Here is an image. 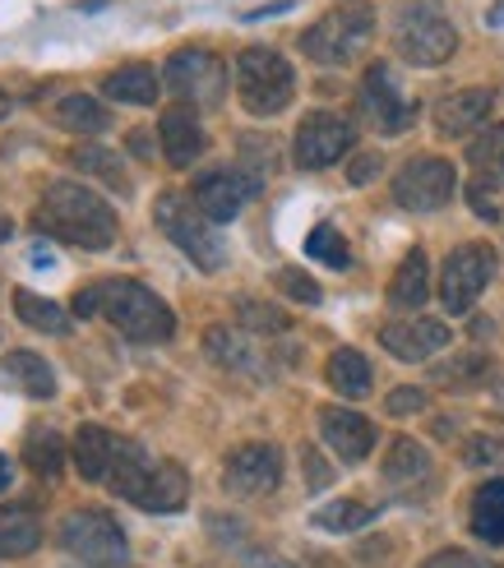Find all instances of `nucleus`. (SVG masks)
<instances>
[{
  "label": "nucleus",
  "instance_id": "nucleus-1",
  "mask_svg": "<svg viewBox=\"0 0 504 568\" xmlns=\"http://www.w3.org/2000/svg\"><path fill=\"white\" fill-rule=\"evenodd\" d=\"M33 232L98 254V250L117 245L121 217L98 190L79 185V181H51L38 199V209H33Z\"/></svg>",
  "mask_w": 504,
  "mask_h": 568
},
{
  "label": "nucleus",
  "instance_id": "nucleus-2",
  "mask_svg": "<svg viewBox=\"0 0 504 568\" xmlns=\"http://www.w3.org/2000/svg\"><path fill=\"white\" fill-rule=\"evenodd\" d=\"M107 486L125 504L144 508V514H181L185 499H190V476L181 471V463L153 458V453L134 439H117Z\"/></svg>",
  "mask_w": 504,
  "mask_h": 568
},
{
  "label": "nucleus",
  "instance_id": "nucleus-3",
  "mask_svg": "<svg viewBox=\"0 0 504 568\" xmlns=\"http://www.w3.org/2000/svg\"><path fill=\"white\" fill-rule=\"evenodd\" d=\"M375 38V6L371 0H339L329 14H320L301 33V51L315 65H352Z\"/></svg>",
  "mask_w": 504,
  "mask_h": 568
},
{
  "label": "nucleus",
  "instance_id": "nucleus-4",
  "mask_svg": "<svg viewBox=\"0 0 504 568\" xmlns=\"http://www.w3.org/2000/svg\"><path fill=\"white\" fill-rule=\"evenodd\" d=\"M153 222H158V232L172 241L194 268L218 273L222 264H228V241L218 236V222H209L190 194L162 190L158 204H153Z\"/></svg>",
  "mask_w": 504,
  "mask_h": 568
},
{
  "label": "nucleus",
  "instance_id": "nucleus-5",
  "mask_svg": "<svg viewBox=\"0 0 504 568\" xmlns=\"http://www.w3.org/2000/svg\"><path fill=\"white\" fill-rule=\"evenodd\" d=\"M102 315L130 343H167L177 333V315L167 310V301L130 277L102 282Z\"/></svg>",
  "mask_w": 504,
  "mask_h": 568
},
{
  "label": "nucleus",
  "instance_id": "nucleus-6",
  "mask_svg": "<svg viewBox=\"0 0 504 568\" xmlns=\"http://www.w3.org/2000/svg\"><path fill=\"white\" fill-rule=\"evenodd\" d=\"M56 541L83 568H130V541L125 527L107 508H70L56 523Z\"/></svg>",
  "mask_w": 504,
  "mask_h": 568
},
{
  "label": "nucleus",
  "instance_id": "nucleus-7",
  "mask_svg": "<svg viewBox=\"0 0 504 568\" xmlns=\"http://www.w3.org/2000/svg\"><path fill=\"white\" fill-rule=\"evenodd\" d=\"M292 93H296V74L278 51L245 47L236 55V98L250 116H260V121L278 116V111L292 106Z\"/></svg>",
  "mask_w": 504,
  "mask_h": 568
},
{
  "label": "nucleus",
  "instance_id": "nucleus-8",
  "mask_svg": "<svg viewBox=\"0 0 504 568\" xmlns=\"http://www.w3.org/2000/svg\"><path fill=\"white\" fill-rule=\"evenodd\" d=\"M394 47H399V55L407 65L435 70L458 51V28L435 6H407L394 23Z\"/></svg>",
  "mask_w": 504,
  "mask_h": 568
},
{
  "label": "nucleus",
  "instance_id": "nucleus-9",
  "mask_svg": "<svg viewBox=\"0 0 504 568\" xmlns=\"http://www.w3.org/2000/svg\"><path fill=\"white\" fill-rule=\"evenodd\" d=\"M162 89L185 106H218L228 98V65L204 47L172 51V61L162 65Z\"/></svg>",
  "mask_w": 504,
  "mask_h": 568
},
{
  "label": "nucleus",
  "instance_id": "nucleus-10",
  "mask_svg": "<svg viewBox=\"0 0 504 568\" xmlns=\"http://www.w3.org/2000/svg\"><path fill=\"white\" fill-rule=\"evenodd\" d=\"M454 185H458V172L450 158H435V153H416L399 166L394 176V199L399 209L407 213H435L454 199Z\"/></svg>",
  "mask_w": 504,
  "mask_h": 568
},
{
  "label": "nucleus",
  "instance_id": "nucleus-11",
  "mask_svg": "<svg viewBox=\"0 0 504 568\" xmlns=\"http://www.w3.org/2000/svg\"><path fill=\"white\" fill-rule=\"evenodd\" d=\"M495 277V250L491 245H458L440 268V301L450 315H467L477 296L491 287Z\"/></svg>",
  "mask_w": 504,
  "mask_h": 568
},
{
  "label": "nucleus",
  "instance_id": "nucleus-12",
  "mask_svg": "<svg viewBox=\"0 0 504 568\" xmlns=\"http://www.w3.org/2000/svg\"><path fill=\"white\" fill-rule=\"evenodd\" d=\"M356 144V125L347 116H339V111H311L301 125H296V166L301 172H324V166H333L339 158H347Z\"/></svg>",
  "mask_w": 504,
  "mask_h": 568
},
{
  "label": "nucleus",
  "instance_id": "nucleus-13",
  "mask_svg": "<svg viewBox=\"0 0 504 568\" xmlns=\"http://www.w3.org/2000/svg\"><path fill=\"white\" fill-rule=\"evenodd\" d=\"M278 480H283V448L278 444H241L222 463V486L241 499H260L278 490Z\"/></svg>",
  "mask_w": 504,
  "mask_h": 568
},
{
  "label": "nucleus",
  "instance_id": "nucleus-14",
  "mask_svg": "<svg viewBox=\"0 0 504 568\" xmlns=\"http://www.w3.org/2000/svg\"><path fill=\"white\" fill-rule=\"evenodd\" d=\"M264 185L255 181V176H245L241 166H209V172H200L194 176V185H190V199L200 204V213L209 217V222H232L241 209H245V199H255Z\"/></svg>",
  "mask_w": 504,
  "mask_h": 568
},
{
  "label": "nucleus",
  "instance_id": "nucleus-15",
  "mask_svg": "<svg viewBox=\"0 0 504 568\" xmlns=\"http://www.w3.org/2000/svg\"><path fill=\"white\" fill-rule=\"evenodd\" d=\"M361 111H366V121L380 130V134H403L412 121H416V106L412 98H403L394 70H389L384 61H375L366 70V79H361Z\"/></svg>",
  "mask_w": 504,
  "mask_h": 568
},
{
  "label": "nucleus",
  "instance_id": "nucleus-16",
  "mask_svg": "<svg viewBox=\"0 0 504 568\" xmlns=\"http://www.w3.org/2000/svg\"><path fill=\"white\" fill-rule=\"evenodd\" d=\"M380 347L394 356V361H407V365H422L431 361L435 352L450 347V324L440 320H426V315H403V320H389L380 328Z\"/></svg>",
  "mask_w": 504,
  "mask_h": 568
},
{
  "label": "nucleus",
  "instance_id": "nucleus-17",
  "mask_svg": "<svg viewBox=\"0 0 504 568\" xmlns=\"http://www.w3.org/2000/svg\"><path fill=\"white\" fill-rule=\"evenodd\" d=\"M320 435L347 467L366 463L371 448H375V425L352 407H320Z\"/></svg>",
  "mask_w": 504,
  "mask_h": 568
},
{
  "label": "nucleus",
  "instance_id": "nucleus-18",
  "mask_svg": "<svg viewBox=\"0 0 504 568\" xmlns=\"http://www.w3.org/2000/svg\"><path fill=\"white\" fill-rule=\"evenodd\" d=\"M158 144H162V158L172 162V166H190V162L204 158L209 134H204L200 116H194V106L177 102V106L162 111V121H158Z\"/></svg>",
  "mask_w": 504,
  "mask_h": 568
},
{
  "label": "nucleus",
  "instance_id": "nucleus-19",
  "mask_svg": "<svg viewBox=\"0 0 504 568\" xmlns=\"http://www.w3.org/2000/svg\"><path fill=\"white\" fill-rule=\"evenodd\" d=\"M491 111H495V93L491 89H458V93H444L431 116H435L440 139H463L477 125H486Z\"/></svg>",
  "mask_w": 504,
  "mask_h": 568
},
{
  "label": "nucleus",
  "instance_id": "nucleus-20",
  "mask_svg": "<svg viewBox=\"0 0 504 568\" xmlns=\"http://www.w3.org/2000/svg\"><path fill=\"white\" fill-rule=\"evenodd\" d=\"M0 384L23 393V397H38V403L56 397V371L38 352H10L6 361H0Z\"/></svg>",
  "mask_w": 504,
  "mask_h": 568
},
{
  "label": "nucleus",
  "instance_id": "nucleus-21",
  "mask_svg": "<svg viewBox=\"0 0 504 568\" xmlns=\"http://www.w3.org/2000/svg\"><path fill=\"white\" fill-rule=\"evenodd\" d=\"M162 93V74L153 65H121L102 79V98L121 106H153Z\"/></svg>",
  "mask_w": 504,
  "mask_h": 568
},
{
  "label": "nucleus",
  "instance_id": "nucleus-22",
  "mask_svg": "<svg viewBox=\"0 0 504 568\" xmlns=\"http://www.w3.org/2000/svg\"><path fill=\"white\" fill-rule=\"evenodd\" d=\"M426 296H431V260H426V250H407L394 282H389V305L394 310H422Z\"/></svg>",
  "mask_w": 504,
  "mask_h": 568
},
{
  "label": "nucleus",
  "instance_id": "nucleus-23",
  "mask_svg": "<svg viewBox=\"0 0 504 568\" xmlns=\"http://www.w3.org/2000/svg\"><path fill=\"white\" fill-rule=\"evenodd\" d=\"M111 453H117V435H107L102 425H79V435L70 444V463L79 467L83 480H107Z\"/></svg>",
  "mask_w": 504,
  "mask_h": 568
},
{
  "label": "nucleus",
  "instance_id": "nucleus-24",
  "mask_svg": "<svg viewBox=\"0 0 504 568\" xmlns=\"http://www.w3.org/2000/svg\"><path fill=\"white\" fill-rule=\"evenodd\" d=\"M491 371H495L491 352H482V347H458L450 361H440L435 371H431V384H440V388H477V384L491 379Z\"/></svg>",
  "mask_w": 504,
  "mask_h": 568
},
{
  "label": "nucleus",
  "instance_id": "nucleus-25",
  "mask_svg": "<svg viewBox=\"0 0 504 568\" xmlns=\"http://www.w3.org/2000/svg\"><path fill=\"white\" fill-rule=\"evenodd\" d=\"M467 527H472V536H477V541H486V546H504V476L486 480V486L472 495Z\"/></svg>",
  "mask_w": 504,
  "mask_h": 568
},
{
  "label": "nucleus",
  "instance_id": "nucleus-26",
  "mask_svg": "<svg viewBox=\"0 0 504 568\" xmlns=\"http://www.w3.org/2000/svg\"><path fill=\"white\" fill-rule=\"evenodd\" d=\"M42 546V523L28 508H0V559H23Z\"/></svg>",
  "mask_w": 504,
  "mask_h": 568
},
{
  "label": "nucleus",
  "instance_id": "nucleus-27",
  "mask_svg": "<svg viewBox=\"0 0 504 568\" xmlns=\"http://www.w3.org/2000/svg\"><path fill=\"white\" fill-rule=\"evenodd\" d=\"M324 379L339 397H366L371 393V361L352 347H339L324 365Z\"/></svg>",
  "mask_w": 504,
  "mask_h": 568
},
{
  "label": "nucleus",
  "instance_id": "nucleus-28",
  "mask_svg": "<svg viewBox=\"0 0 504 568\" xmlns=\"http://www.w3.org/2000/svg\"><path fill=\"white\" fill-rule=\"evenodd\" d=\"M65 458H70V448H65L61 435L51 430V425H33V430L23 435V463H28V471H38V476H61Z\"/></svg>",
  "mask_w": 504,
  "mask_h": 568
},
{
  "label": "nucleus",
  "instance_id": "nucleus-29",
  "mask_svg": "<svg viewBox=\"0 0 504 568\" xmlns=\"http://www.w3.org/2000/svg\"><path fill=\"white\" fill-rule=\"evenodd\" d=\"M426 476H431V453L422 444L407 439V435H399L394 444H389V458H384L389 486H412V480H426Z\"/></svg>",
  "mask_w": 504,
  "mask_h": 568
},
{
  "label": "nucleus",
  "instance_id": "nucleus-30",
  "mask_svg": "<svg viewBox=\"0 0 504 568\" xmlns=\"http://www.w3.org/2000/svg\"><path fill=\"white\" fill-rule=\"evenodd\" d=\"M51 116H56V125L70 130V134H102V130L111 125L107 106H102L98 98H89V93H70V98H61Z\"/></svg>",
  "mask_w": 504,
  "mask_h": 568
},
{
  "label": "nucleus",
  "instance_id": "nucleus-31",
  "mask_svg": "<svg viewBox=\"0 0 504 568\" xmlns=\"http://www.w3.org/2000/svg\"><path fill=\"white\" fill-rule=\"evenodd\" d=\"M14 315H19L23 328H33V333H65L70 328V310H61L51 296H38L28 287L14 292Z\"/></svg>",
  "mask_w": 504,
  "mask_h": 568
},
{
  "label": "nucleus",
  "instance_id": "nucleus-32",
  "mask_svg": "<svg viewBox=\"0 0 504 568\" xmlns=\"http://www.w3.org/2000/svg\"><path fill=\"white\" fill-rule=\"evenodd\" d=\"M204 352H209V361L222 365V371H255V352H250V343L228 324H213L204 333Z\"/></svg>",
  "mask_w": 504,
  "mask_h": 568
},
{
  "label": "nucleus",
  "instance_id": "nucleus-33",
  "mask_svg": "<svg viewBox=\"0 0 504 568\" xmlns=\"http://www.w3.org/2000/svg\"><path fill=\"white\" fill-rule=\"evenodd\" d=\"M83 176H98L107 190H117V194H130V176H125V166L121 158L111 153V149H98V144H79L74 158H70Z\"/></svg>",
  "mask_w": 504,
  "mask_h": 568
},
{
  "label": "nucleus",
  "instance_id": "nucleus-34",
  "mask_svg": "<svg viewBox=\"0 0 504 568\" xmlns=\"http://www.w3.org/2000/svg\"><path fill=\"white\" fill-rule=\"evenodd\" d=\"M320 531H339V536H347V531H366L371 523H375V508L371 504H361V499H333V504H324V508H315V518H311Z\"/></svg>",
  "mask_w": 504,
  "mask_h": 568
},
{
  "label": "nucleus",
  "instance_id": "nucleus-35",
  "mask_svg": "<svg viewBox=\"0 0 504 568\" xmlns=\"http://www.w3.org/2000/svg\"><path fill=\"white\" fill-rule=\"evenodd\" d=\"M467 162L477 172H491V176H504V121L486 125L477 139L467 144Z\"/></svg>",
  "mask_w": 504,
  "mask_h": 568
},
{
  "label": "nucleus",
  "instance_id": "nucleus-36",
  "mask_svg": "<svg viewBox=\"0 0 504 568\" xmlns=\"http://www.w3.org/2000/svg\"><path fill=\"white\" fill-rule=\"evenodd\" d=\"M467 209L477 217H486V222H495L504 213V181L491 176V172H477L467 181Z\"/></svg>",
  "mask_w": 504,
  "mask_h": 568
},
{
  "label": "nucleus",
  "instance_id": "nucleus-37",
  "mask_svg": "<svg viewBox=\"0 0 504 568\" xmlns=\"http://www.w3.org/2000/svg\"><path fill=\"white\" fill-rule=\"evenodd\" d=\"M305 254H311V260H320V264H329V268H347L352 264V254H347V241L333 232L329 222H320L311 236H305Z\"/></svg>",
  "mask_w": 504,
  "mask_h": 568
},
{
  "label": "nucleus",
  "instance_id": "nucleus-38",
  "mask_svg": "<svg viewBox=\"0 0 504 568\" xmlns=\"http://www.w3.org/2000/svg\"><path fill=\"white\" fill-rule=\"evenodd\" d=\"M273 162H278V144H273V139H260V134L241 139V172L245 176H255L264 185L269 172H273Z\"/></svg>",
  "mask_w": 504,
  "mask_h": 568
},
{
  "label": "nucleus",
  "instance_id": "nucleus-39",
  "mask_svg": "<svg viewBox=\"0 0 504 568\" xmlns=\"http://www.w3.org/2000/svg\"><path fill=\"white\" fill-rule=\"evenodd\" d=\"M236 315H241L245 328H255V333H288V328H292V320L283 315V310H273V305H264V301H241Z\"/></svg>",
  "mask_w": 504,
  "mask_h": 568
},
{
  "label": "nucleus",
  "instance_id": "nucleus-40",
  "mask_svg": "<svg viewBox=\"0 0 504 568\" xmlns=\"http://www.w3.org/2000/svg\"><path fill=\"white\" fill-rule=\"evenodd\" d=\"M463 463L467 467H495V463H504V435H472L463 444Z\"/></svg>",
  "mask_w": 504,
  "mask_h": 568
},
{
  "label": "nucleus",
  "instance_id": "nucleus-41",
  "mask_svg": "<svg viewBox=\"0 0 504 568\" xmlns=\"http://www.w3.org/2000/svg\"><path fill=\"white\" fill-rule=\"evenodd\" d=\"M278 287H283L292 301H301V305H320V282L315 277H305V273H296V268H278Z\"/></svg>",
  "mask_w": 504,
  "mask_h": 568
},
{
  "label": "nucleus",
  "instance_id": "nucleus-42",
  "mask_svg": "<svg viewBox=\"0 0 504 568\" xmlns=\"http://www.w3.org/2000/svg\"><path fill=\"white\" fill-rule=\"evenodd\" d=\"M384 412L389 416H412V412H426V388L422 384H403L384 397Z\"/></svg>",
  "mask_w": 504,
  "mask_h": 568
},
{
  "label": "nucleus",
  "instance_id": "nucleus-43",
  "mask_svg": "<svg viewBox=\"0 0 504 568\" xmlns=\"http://www.w3.org/2000/svg\"><path fill=\"white\" fill-rule=\"evenodd\" d=\"M301 467H305V486H311V490H324L329 480H333V471L324 467V458H320V453H315L311 444L301 448Z\"/></svg>",
  "mask_w": 504,
  "mask_h": 568
},
{
  "label": "nucleus",
  "instance_id": "nucleus-44",
  "mask_svg": "<svg viewBox=\"0 0 504 568\" xmlns=\"http://www.w3.org/2000/svg\"><path fill=\"white\" fill-rule=\"evenodd\" d=\"M422 568H491V564L477 559L472 550H440V555H431Z\"/></svg>",
  "mask_w": 504,
  "mask_h": 568
},
{
  "label": "nucleus",
  "instance_id": "nucleus-45",
  "mask_svg": "<svg viewBox=\"0 0 504 568\" xmlns=\"http://www.w3.org/2000/svg\"><path fill=\"white\" fill-rule=\"evenodd\" d=\"M380 166H384L380 153H356L352 166H347V181H352V185H371V181L380 176Z\"/></svg>",
  "mask_w": 504,
  "mask_h": 568
},
{
  "label": "nucleus",
  "instance_id": "nucleus-46",
  "mask_svg": "<svg viewBox=\"0 0 504 568\" xmlns=\"http://www.w3.org/2000/svg\"><path fill=\"white\" fill-rule=\"evenodd\" d=\"M70 315H79V320L102 315V287H83V292H74V301H70Z\"/></svg>",
  "mask_w": 504,
  "mask_h": 568
},
{
  "label": "nucleus",
  "instance_id": "nucleus-47",
  "mask_svg": "<svg viewBox=\"0 0 504 568\" xmlns=\"http://www.w3.org/2000/svg\"><path fill=\"white\" fill-rule=\"evenodd\" d=\"M14 486V458H6V453H0V495H6Z\"/></svg>",
  "mask_w": 504,
  "mask_h": 568
},
{
  "label": "nucleus",
  "instance_id": "nucleus-48",
  "mask_svg": "<svg viewBox=\"0 0 504 568\" xmlns=\"http://www.w3.org/2000/svg\"><path fill=\"white\" fill-rule=\"evenodd\" d=\"M250 568H296V564L278 559V555H255V559H250Z\"/></svg>",
  "mask_w": 504,
  "mask_h": 568
},
{
  "label": "nucleus",
  "instance_id": "nucleus-49",
  "mask_svg": "<svg viewBox=\"0 0 504 568\" xmlns=\"http://www.w3.org/2000/svg\"><path fill=\"white\" fill-rule=\"evenodd\" d=\"M10 236H14V222H10V217H6V213H0V245H6V241H10Z\"/></svg>",
  "mask_w": 504,
  "mask_h": 568
},
{
  "label": "nucleus",
  "instance_id": "nucleus-50",
  "mask_svg": "<svg viewBox=\"0 0 504 568\" xmlns=\"http://www.w3.org/2000/svg\"><path fill=\"white\" fill-rule=\"evenodd\" d=\"M10 106H14V102H10V93H6V89H0V121H6V116H10Z\"/></svg>",
  "mask_w": 504,
  "mask_h": 568
}]
</instances>
